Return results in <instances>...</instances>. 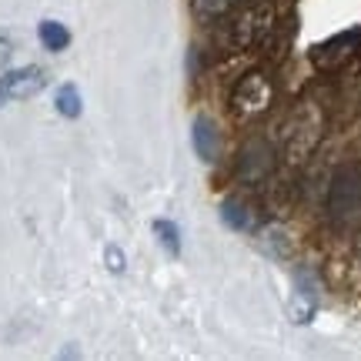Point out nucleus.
<instances>
[{"label":"nucleus","mask_w":361,"mask_h":361,"mask_svg":"<svg viewBox=\"0 0 361 361\" xmlns=\"http://www.w3.org/2000/svg\"><path fill=\"white\" fill-rule=\"evenodd\" d=\"M318 128H322V121H318L314 111H295L281 128V154L288 161L308 157L314 141H318Z\"/></svg>","instance_id":"39448f33"},{"label":"nucleus","mask_w":361,"mask_h":361,"mask_svg":"<svg viewBox=\"0 0 361 361\" xmlns=\"http://www.w3.org/2000/svg\"><path fill=\"white\" fill-rule=\"evenodd\" d=\"M44 87H47V74H44V67H37V64L13 67V71H7V74L0 78V107L17 104V101H27V97L40 94Z\"/></svg>","instance_id":"423d86ee"},{"label":"nucleus","mask_w":361,"mask_h":361,"mask_svg":"<svg viewBox=\"0 0 361 361\" xmlns=\"http://www.w3.org/2000/svg\"><path fill=\"white\" fill-rule=\"evenodd\" d=\"M151 228H154V234H157V241H161V247L168 251L171 258H178V255H180V231H178V224H174V221L157 218Z\"/></svg>","instance_id":"ddd939ff"},{"label":"nucleus","mask_w":361,"mask_h":361,"mask_svg":"<svg viewBox=\"0 0 361 361\" xmlns=\"http://www.w3.org/2000/svg\"><path fill=\"white\" fill-rule=\"evenodd\" d=\"M238 4H241V0H191L194 17H197L201 24H214V20H221V17L231 13Z\"/></svg>","instance_id":"9b49d317"},{"label":"nucleus","mask_w":361,"mask_h":361,"mask_svg":"<svg viewBox=\"0 0 361 361\" xmlns=\"http://www.w3.org/2000/svg\"><path fill=\"white\" fill-rule=\"evenodd\" d=\"M274 157L278 151L271 147L268 137H255V141H247L241 147V154H238V164H234V174L241 184L247 188H258L264 180L271 178V171H274Z\"/></svg>","instance_id":"20e7f679"},{"label":"nucleus","mask_w":361,"mask_h":361,"mask_svg":"<svg viewBox=\"0 0 361 361\" xmlns=\"http://www.w3.org/2000/svg\"><path fill=\"white\" fill-rule=\"evenodd\" d=\"M37 37H40V44H44V51H51V54H61L71 47V30H67L61 20H40Z\"/></svg>","instance_id":"1a4fd4ad"},{"label":"nucleus","mask_w":361,"mask_h":361,"mask_svg":"<svg viewBox=\"0 0 361 361\" xmlns=\"http://www.w3.org/2000/svg\"><path fill=\"white\" fill-rule=\"evenodd\" d=\"M107 268L114 271V274H121V271H124V255H121L117 247H107Z\"/></svg>","instance_id":"2eb2a0df"},{"label":"nucleus","mask_w":361,"mask_h":361,"mask_svg":"<svg viewBox=\"0 0 361 361\" xmlns=\"http://www.w3.org/2000/svg\"><path fill=\"white\" fill-rule=\"evenodd\" d=\"M191 144H194V154L201 157V161H218L221 134H218V128H214V121H211V117H197V121H194Z\"/></svg>","instance_id":"6e6552de"},{"label":"nucleus","mask_w":361,"mask_h":361,"mask_svg":"<svg viewBox=\"0 0 361 361\" xmlns=\"http://www.w3.org/2000/svg\"><path fill=\"white\" fill-rule=\"evenodd\" d=\"M328 218L338 224H351L361 218V164H345L335 171L324 197Z\"/></svg>","instance_id":"7ed1b4c3"},{"label":"nucleus","mask_w":361,"mask_h":361,"mask_svg":"<svg viewBox=\"0 0 361 361\" xmlns=\"http://www.w3.org/2000/svg\"><path fill=\"white\" fill-rule=\"evenodd\" d=\"M358 258H361V238H358Z\"/></svg>","instance_id":"dca6fc26"},{"label":"nucleus","mask_w":361,"mask_h":361,"mask_svg":"<svg viewBox=\"0 0 361 361\" xmlns=\"http://www.w3.org/2000/svg\"><path fill=\"white\" fill-rule=\"evenodd\" d=\"M11 54H13V37L7 30H0V67L11 61Z\"/></svg>","instance_id":"4468645a"},{"label":"nucleus","mask_w":361,"mask_h":361,"mask_svg":"<svg viewBox=\"0 0 361 361\" xmlns=\"http://www.w3.org/2000/svg\"><path fill=\"white\" fill-rule=\"evenodd\" d=\"M221 221H224L228 228H234V231H251V228H255L251 207H247L245 201H238V197H231V201L221 204Z\"/></svg>","instance_id":"9d476101"},{"label":"nucleus","mask_w":361,"mask_h":361,"mask_svg":"<svg viewBox=\"0 0 361 361\" xmlns=\"http://www.w3.org/2000/svg\"><path fill=\"white\" fill-rule=\"evenodd\" d=\"M278 27V7L274 0H247L238 4L231 13L221 17L218 47L221 54H247L261 47Z\"/></svg>","instance_id":"f257e3e1"},{"label":"nucleus","mask_w":361,"mask_h":361,"mask_svg":"<svg viewBox=\"0 0 361 361\" xmlns=\"http://www.w3.org/2000/svg\"><path fill=\"white\" fill-rule=\"evenodd\" d=\"M358 51H361V30H345V34L318 44V47H314V61L324 67H335V64H341V61L355 57Z\"/></svg>","instance_id":"0eeeda50"},{"label":"nucleus","mask_w":361,"mask_h":361,"mask_svg":"<svg viewBox=\"0 0 361 361\" xmlns=\"http://www.w3.org/2000/svg\"><path fill=\"white\" fill-rule=\"evenodd\" d=\"M54 107H57V114L61 117H80V111H84V101H80V90L74 87V84H61L57 87V97H54Z\"/></svg>","instance_id":"f8f14e48"},{"label":"nucleus","mask_w":361,"mask_h":361,"mask_svg":"<svg viewBox=\"0 0 361 361\" xmlns=\"http://www.w3.org/2000/svg\"><path fill=\"white\" fill-rule=\"evenodd\" d=\"M274 97H278V87L274 80L264 74V71H247L245 78H238V84L231 87V114L238 121H255V117H264L274 107Z\"/></svg>","instance_id":"f03ea898"}]
</instances>
